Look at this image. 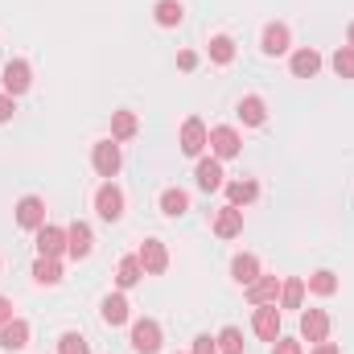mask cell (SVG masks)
I'll return each instance as SVG.
<instances>
[{"instance_id":"obj_1","label":"cell","mask_w":354,"mask_h":354,"mask_svg":"<svg viewBox=\"0 0 354 354\" xmlns=\"http://www.w3.org/2000/svg\"><path fill=\"white\" fill-rule=\"evenodd\" d=\"M95 210H99L103 223H120V218H124V189H120L115 181H103V185L95 189Z\"/></svg>"},{"instance_id":"obj_2","label":"cell","mask_w":354,"mask_h":354,"mask_svg":"<svg viewBox=\"0 0 354 354\" xmlns=\"http://www.w3.org/2000/svg\"><path fill=\"white\" fill-rule=\"evenodd\" d=\"M0 83H4V95H25L29 83H33V71H29V62L25 58H12V62H4V71H0Z\"/></svg>"},{"instance_id":"obj_3","label":"cell","mask_w":354,"mask_h":354,"mask_svg":"<svg viewBox=\"0 0 354 354\" xmlns=\"http://www.w3.org/2000/svg\"><path fill=\"white\" fill-rule=\"evenodd\" d=\"M132 351L136 354H157L161 351V326H157L153 317L132 322Z\"/></svg>"},{"instance_id":"obj_4","label":"cell","mask_w":354,"mask_h":354,"mask_svg":"<svg viewBox=\"0 0 354 354\" xmlns=\"http://www.w3.org/2000/svg\"><path fill=\"white\" fill-rule=\"evenodd\" d=\"M91 165H95V174L99 177H111L120 174V145L115 140H99L95 149H91Z\"/></svg>"},{"instance_id":"obj_5","label":"cell","mask_w":354,"mask_h":354,"mask_svg":"<svg viewBox=\"0 0 354 354\" xmlns=\"http://www.w3.org/2000/svg\"><path fill=\"white\" fill-rule=\"evenodd\" d=\"M206 145H210V153H214L218 161H231V157H239V149H243V145H239V132L227 128V124L210 128V140H206Z\"/></svg>"},{"instance_id":"obj_6","label":"cell","mask_w":354,"mask_h":354,"mask_svg":"<svg viewBox=\"0 0 354 354\" xmlns=\"http://www.w3.org/2000/svg\"><path fill=\"white\" fill-rule=\"evenodd\" d=\"M206 140H210V132H206V124H202L198 115H189V120L181 124V153H185V157H202V149H206Z\"/></svg>"},{"instance_id":"obj_7","label":"cell","mask_w":354,"mask_h":354,"mask_svg":"<svg viewBox=\"0 0 354 354\" xmlns=\"http://www.w3.org/2000/svg\"><path fill=\"white\" fill-rule=\"evenodd\" d=\"M17 223H21L25 231H41V227H46V202H41L37 194H25V198L17 202Z\"/></svg>"},{"instance_id":"obj_8","label":"cell","mask_w":354,"mask_h":354,"mask_svg":"<svg viewBox=\"0 0 354 354\" xmlns=\"http://www.w3.org/2000/svg\"><path fill=\"white\" fill-rule=\"evenodd\" d=\"M91 248H95L91 227L87 223H71V227H66V256H71V260H87Z\"/></svg>"},{"instance_id":"obj_9","label":"cell","mask_w":354,"mask_h":354,"mask_svg":"<svg viewBox=\"0 0 354 354\" xmlns=\"http://www.w3.org/2000/svg\"><path fill=\"white\" fill-rule=\"evenodd\" d=\"M136 260H140V268H145L149 276H161V272L169 268V252H165L161 239H145V248L136 252Z\"/></svg>"},{"instance_id":"obj_10","label":"cell","mask_w":354,"mask_h":354,"mask_svg":"<svg viewBox=\"0 0 354 354\" xmlns=\"http://www.w3.org/2000/svg\"><path fill=\"white\" fill-rule=\"evenodd\" d=\"M330 334V313L326 309H305L301 313V338L305 342H326Z\"/></svg>"},{"instance_id":"obj_11","label":"cell","mask_w":354,"mask_h":354,"mask_svg":"<svg viewBox=\"0 0 354 354\" xmlns=\"http://www.w3.org/2000/svg\"><path fill=\"white\" fill-rule=\"evenodd\" d=\"M252 330H256L264 342H276V338H280V309H276V305H256Z\"/></svg>"},{"instance_id":"obj_12","label":"cell","mask_w":354,"mask_h":354,"mask_svg":"<svg viewBox=\"0 0 354 354\" xmlns=\"http://www.w3.org/2000/svg\"><path fill=\"white\" fill-rule=\"evenodd\" d=\"M62 252H66V231L46 223V227L37 231V256H46V260H58Z\"/></svg>"},{"instance_id":"obj_13","label":"cell","mask_w":354,"mask_h":354,"mask_svg":"<svg viewBox=\"0 0 354 354\" xmlns=\"http://www.w3.org/2000/svg\"><path fill=\"white\" fill-rule=\"evenodd\" d=\"M29 346V322H21V317H12L8 326H0V351L17 354Z\"/></svg>"},{"instance_id":"obj_14","label":"cell","mask_w":354,"mask_h":354,"mask_svg":"<svg viewBox=\"0 0 354 354\" xmlns=\"http://www.w3.org/2000/svg\"><path fill=\"white\" fill-rule=\"evenodd\" d=\"M194 177H198V189H206V194L223 189V161H218V157H202L198 169H194Z\"/></svg>"},{"instance_id":"obj_15","label":"cell","mask_w":354,"mask_h":354,"mask_svg":"<svg viewBox=\"0 0 354 354\" xmlns=\"http://www.w3.org/2000/svg\"><path fill=\"white\" fill-rule=\"evenodd\" d=\"M243 231V210L239 206H223L218 214H214V235L218 239H235Z\"/></svg>"},{"instance_id":"obj_16","label":"cell","mask_w":354,"mask_h":354,"mask_svg":"<svg viewBox=\"0 0 354 354\" xmlns=\"http://www.w3.org/2000/svg\"><path fill=\"white\" fill-rule=\"evenodd\" d=\"M276 297H280V280L276 276H256L248 284V301L252 305H276Z\"/></svg>"},{"instance_id":"obj_17","label":"cell","mask_w":354,"mask_h":354,"mask_svg":"<svg viewBox=\"0 0 354 354\" xmlns=\"http://www.w3.org/2000/svg\"><path fill=\"white\" fill-rule=\"evenodd\" d=\"M235 111H239V120H243L248 128H260V124L268 120V107H264V99H260V95H243Z\"/></svg>"},{"instance_id":"obj_18","label":"cell","mask_w":354,"mask_h":354,"mask_svg":"<svg viewBox=\"0 0 354 354\" xmlns=\"http://www.w3.org/2000/svg\"><path fill=\"white\" fill-rule=\"evenodd\" d=\"M264 54L268 58H276V54H284L288 50V25H280V21H272V25H264Z\"/></svg>"},{"instance_id":"obj_19","label":"cell","mask_w":354,"mask_h":354,"mask_svg":"<svg viewBox=\"0 0 354 354\" xmlns=\"http://www.w3.org/2000/svg\"><path fill=\"white\" fill-rule=\"evenodd\" d=\"M288 66H292V75H297V79H313V75L322 71V54H317V50H297Z\"/></svg>"},{"instance_id":"obj_20","label":"cell","mask_w":354,"mask_h":354,"mask_svg":"<svg viewBox=\"0 0 354 354\" xmlns=\"http://www.w3.org/2000/svg\"><path fill=\"white\" fill-rule=\"evenodd\" d=\"M99 313H103V322H107V326H124V322H128V301H124V292H111V297H103Z\"/></svg>"},{"instance_id":"obj_21","label":"cell","mask_w":354,"mask_h":354,"mask_svg":"<svg viewBox=\"0 0 354 354\" xmlns=\"http://www.w3.org/2000/svg\"><path fill=\"white\" fill-rule=\"evenodd\" d=\"M231 276H235V280H239V284L248 288V284H252V280L260 276V260H256L252 252H239V256L231 260Z\"/></svg>"},{"instance_id":"obj_22","label":"cell","mask_w":354,"mask_h":354,"mask_svg":"<svg viewBox=\"0 0 354 354\" xmlns=\"http://www.w3.org/2000/svg\"><path fill=\"white\" fill-rule=\"evenodd\" d=\"M136 128H140L136 111H115V115H111V140H132Z\"/></svg>"},{"instance_id":"obj_23","label":"cell","mask_w":354,"mask_h":354,"mask_svg":"<svg viewBox=\"0 0 354 354\" xmlns=\"http://www.w3.org/2000/svg\"><path fill=\"white\" fill-rule=\"evenodd\" d=\"M227 198H231V206H248V202H256V198H260V185H256L252 177L231 181V185H227Z\"/></svg>"},{"instance_id":"obj_24","label":"cell","mask_w":354,"mask_h":354,"mask_svg":"<svg viewBox=\"0 0 354 354\" xmlns=\"http://www.w3.org/2000/svg\"><path fill=\"white\" fill-rule=\"evenodd\" d=\"M305 288L317 292V297H334V292H338V276H334L330 268H317V272L305 280Z\"/></svg>"},{"instance_id":"obj_25","label":"cell","mask_w":354,"mask_h":354,"mask_svg":"<svg viewBox=\"0 0 354 354\" xmlns=\"http://www.w3.org/2000/svg\"><path fill=\"white\" fill-rule=\"evenodd\" d=\"M185 210H189V194H185V189H165V194H161V214H169V218H181V214H185Z\"/></svg>"},{"instance_id":"obj_26","label":"cell","mask_w":354,"mask_h":354,"mask_svg":"<svg viewBox=\"0 0 354 354\" xmlns=\"http://www.w3.org/2000/svg\"><path fill=\"white\" fill-rule=\"evenodd\" d=\"M157 25L161 29H174V25H181V17H185V8H181V0H157Z\"/></svg>"},{"instance_id":"obj_27","label":"cell","mask_w":354,"mask_h":354,"mask_svg":"<svg viewBox=\"0 0 354 354\" xmlns=\"http://www.w3.org/2000/svg\"><path fill=\"white\" fill-rule=\"evenodd\" d=\"M140 276H145V268H140V260H136V256H124V260H120V268H115V284H120V288H132Z\"/></svg>"},{"instance_id":"obj_28","label":"cell","mask_w":354,"mask_h":354,"mask_svg":"<svg viewBox=\"0 0 354 354\" xmlns=\"http://www.w3.org/2000/svg\"><path fill=\"white\" fill-rule=\"evenodd\" d=\"M210 62H218V66H231V62H235V41H231L227 33L210 37Z\"/></svg>"},{"instance_id":"obj_29","label":"cell","mask_w":354,"mask_h":354,"mask_svg":"<svg viewBox=\"0 0 354 354\" xmlns=\"http://www.w3.org/2000/svg\"><path fill=\"white\" fill-rule=\"evenodd\" d=\"M301 301H305V280H284L280 284V309H301Z\"/></svg>"},{"instance_id":"obj_30","label":"cell","mask_w":354,"mask_h":354,"mask_svg":"<svg viewBox=\"0 0 354 354\" xmlns=\"http://www.w3.org/2000/svg\"><path fill=\"white\" fill-rule=\"evenodd\" d=\"M33 280H37V284H58V280H62V264L37 256V264H33Z\"/></svg>"},{"instance_id":"obj_31","label":"cell","mask_w":354,"mask_h":354,"mask_svg":"<svg viewBox=\"0 0 354 354\" xmlns=\"http://www.w3.org/2000/svg\"><path fill=\"white\" fill-rule=\"evenodd\" d=\"M330 66H334L338 79H354V46H338L334 58H330Z\"/></svg>"},{"instance_id":"obj_32","label":"cell","mask_w":354,"mask_h":354,"mask_svg":"<svg viewBox=\"0 0 354 354\" xmlns=\"http://www.w3.org/2000/svg\"><path fill=\"white\" fill-rule=\"evenodd\" d=\"M214 342H218V354H243V330L239 326H227Z\"/></svg>"},{"instance_id":"obj_33","label":"cell","mask_w":354,"mask_h":354,"mask_svg":"<svg viewBox=\"0 0 354 354\" xmlns=\"http://www.w3.org/2000/svg\"><path fill=\"white\" fill-rule=\"evenodd\" d=\"M58 354H91V346L83 334H62L58 338Z\"/></svg>"},{"instance_id":"obj_34","label":"cell","mask_w":354,"mask_h":354,"mask_svg":"<svg viewBox=\"0 0 354 354\" xmlns=\"http://www.w3.org/2000/svg\"><path fill=\"white\" fill-rule=\"evenodd\" d=\"M272 354H305V351H301V342H297V338H284V334H280V338L272 342Z\"/></svg>"},{"instance_id":"obj_35","label":"cell","mask_w":354,"mask_h":354,"mask_svg":"<svg viewBox=\"0 0 354 354\" xmlns=\"http://www.w3.org/2000/svg\"><path fill=\"white\" fill-rule=\"evenodd\" d=\"M194 354H218V342L210 334H202V338H194Z\"/></svg>"},{"instance_id":"obj_36","label":"cell","mask_w":354,"mask_h":354,"mask_svg":"<svg viewBox=\"0 0 354 354\" xmlns=\"http://www.w3.org/2000/svg\"><path fill=\"white\" fill-rule=\"evenodd\" d=\"M12 111H17V99L0 91V124H8V120H12Z\"/></svg>"},{"instance_id":"obj_37","label":"cell","mask_w":354,"mask_h":354,"mask_svg":"<svg viewBox=\"0 0 354 354\" xmlns=\"http://www.w3.org/2000/svg\"><path fill=\"white\" fill-rule=\"evenodd\" d=\"M177 66H181V71H194V66H198V54H194V50H181V54H177Z\"/></svg>"},{"instance_id":"obj_38","label":"cell","mask_w":354,"mask_h":354,"mask_svg":"<svg viewBox=\"0 0 354 354\" xmlns=\"http://www.w3.org/2000/svg\"><path fill=\"white\" fill-rule=\"evenodd\" d=\"M8 322H12V301L0 297V326H8Z\"/></svg>"},{"instance_id":"obj_39","label":"cell","mask_w":354,"mask_h":354,"mask_svg":"<svg viewBox=\"0 0 354 354\" xmlns=\"http://www.w3.org/2000/svg\"><path fill=\"white\" fill-rule=\"evenodd\" d=\"M313 354H342V351H338L334 342H317V351H313Z\"/></svg>"},{"instance_id":"obj_40","label":"cell","mask_w":354,"mask_h":354,"mask_svg":"<svg viewBox=\"0 0 354 354\" xmlns=\"http://www.w3.org/2000/svg\"><path fill=\"white\" fill-rule=\"evenodd\" d=\"M346 46H354V21H351V29H346Z\"/></svg>"}]
</instances>
